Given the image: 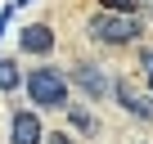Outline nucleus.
<instances>
[{
  "label": "nucleus",
  "instance_id": "obj_1",
  "mask_svg": "<svg viewBox=\"0 0 153 144\" xmlns=\"http://www.w3.org/2000/svg\"><path fill=\"white\" fill-rule=\"evenodd\" d=\"M27 95L41 108H68V77L54 72V68H36L27 77Z\"/></svg>",
  "mask_w": 153,
  "mask_h": 144
},
{
  "label": "nucleus",
  "instance_id": "obj_2",
  "mask_svg": "<svg viewBox=\"0 0 153 144\" xmlns=\"http://www.w3.org/2000/svg\"><path fill=\"white\" fill-rule=\"evenodd\" d=\"M90 36H99V41H108V45H126V41L140 36V23H135L131 14H122V9H104V14L90 18Z\"/></svg>",
  "mask_w": 153,
  "mask_h": 144
},
{
  "label": "nucleus",
  "instance_id": "obj_3",
  "mask_svg": "<svg viewBox=\"0 0 153 144\" xmlns=\"http://www.w3.org/2000/svg\"><path fill=\"white\" fill-rule=\"evenodd\" d=\"M18 45H23L27 54H50V50H54V32H50L45 23H32V27H23Z\"/></svg>",
  "mask_w": 153,
  "mask_h": 144
},
{
  "label": "nucleus",
  "instance_id": "obj_4",
  "mask_svg": "<svg viewBox=\"0 0 153 144\" xmlns=\"http://www.w3.org/2000/svg\"><path fill=\"white\" fill-rule=\"evenodd\" d=\"M45 131L36 122V113H14V144H41Z\"/></svg>",
  "mask_w": 153,
  "mask_h": 144
},
{
  "label": "nucleus",
  "instance_id": "obj_5",
  "mask_svg": "<svg viewBox=\"0 0 153 144\" xmlns=\"http://www.w3.org/2000/svg\"><path fill=\"white\" fill-rule=\"evenodd\" d=\"M72 81L81 86L86 95H104V90H108V81H104V72H99L95 63H76V68H72Z\"/></svg>",
  "mask_w": 153,
  "mask_h": 144
},
{
  "label": "nucleus",
  "instance_id": "obj_6",
  "mask_svg": "<svg viewBox=\"0 0 153 144\" xmlns=\"http://www.w3.org/2000/svg\"><path fill=\"white\" fill-rule=\"evenodd\" d=\"M117 99H122V108H126V113H135L140 122H153V99H144V95H135V90H131L126 81L117 86Z\"/></svg>",
  "mask_w": 153,
  "mask_h": 144
},
{
  "label": "nucleus",
  "instance_id": "obj_7",
  "mask_svg": "<svg viewBox=\"0 0 153 144\" xmlns=\"http://www.w3.org/2000/svg\"><path fill=\"white\" fill-rule=\"evenodd\" d=\"M14 86H18V63L0 59V90H14Z\"/></svg>",
  "mask_w": 153,
  "mask_h": 144
},
{
  "label": "nucleus",
  "instance_id": "obj_8",
  "mask_svg": "<svg viewBox=\"0 0 153 144\" xmlns=\"http://www.w3.org/2000/svg\"><path fill=\"white\" fill-rule=\"evenodd\" d=\"M72 126H76V131H95L99 122H95L90 113H81V108H72Z\"/></svg>",
  "mask_w": 153,
  "mask_h": 144
},
{
  "label": "nucleus",
  "instance_id": "obj_9",
  "mask_svg": "<svg viewBox=\"0 0 153 144\" xmlns=\"http://www.w3.org/2000/svg\"><path fill=\"white\" fill-rule=\"evenodd\" d=\"M131 5L135 0H104V9H122V14H131Z\"/></svg>",
  "mask_w": 153,
  "mask_h": 144
},
{
  "label": "nucleus",
  "instance_id": "obj_10",
  "mask_svg": "<svg viewBox=\"0 0 153 144\" xmlns=\"http://www.w3.org/2000/svg\"><path fill=\"white\" fill-rule=\"evenodd\" d=\"M144 68H149V90H153V54L144 59Z\"/></svg>",
  "mask_w": 153,
  "mask_h": 144
},
{
  "label": "nucleus",
  "instance_id": "obj_11",
  "mask_svg": "<svg viewBox=\"0 0 153 144\" xmlns=\"http://www.w3.org/2000/svg\"><path fill=\"white\" fill-rule=\"evenodd\" d=\"M50 144H72V140H68V135H54V140H50Z\"/></svg>",
  "mask_w": 153,
  "mask_h": 144
},
{
  "label": "nucleus",
  "instance_id": "obj_12",
  "mask_svg": "<svg viewBox=\"0 0 153 144\" xmlns=\"http://www.w3.org/2000/svg\"><path fill=\"white\" fill-rule=\"evenodd\" d=\"M140 5H144V9H149V14H153V0H140Z\"/></svg>",
  "mask_w": 153,
  "mask_h": 144
}]
</instances>
